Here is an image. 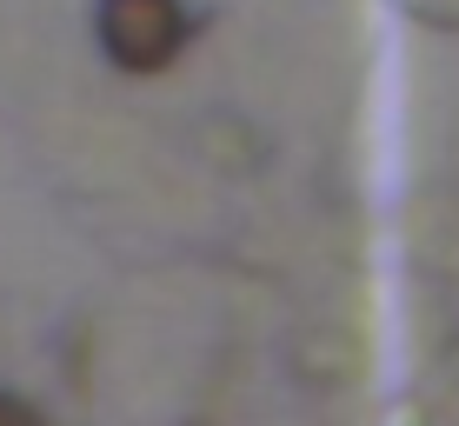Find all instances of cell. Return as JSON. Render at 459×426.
<instances>
[{
    "mask_svg": "<svg viewBox=\"0 0 459 426\" xmlns=\"http://www.w3.org/2000/svg\"><path fill=\"white\" fill-rule=\"evenodd\" d=\"M93 34H100L107 60L120 74H160L180 60L186 34H194V13H186V0H100Z\"/></svg>",
    "mask_w": 459,
    "mask_h": 426,
    "instance_id": "1",
    "label": "cell"
},
{
    "mask_svg": "<svg viewBox=\"0 0 459 426\" xmlns=\"http://www.w3.org/2000/svg\"><path fill=\"white\" fill-rule=\"evenodd\" d=\"M0 426H47V413L27 406V400H13V393H0Z\"/></svg>",
    "mask_w": 459,
    "mask_h": 426,
    "instance_id": "2",
    "label": "cell"
}]
</instances>
